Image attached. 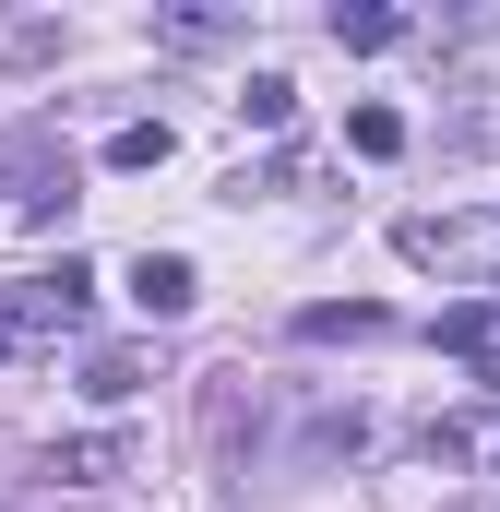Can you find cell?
<instances>
[{
  "label": "cell",
  "mask_w": 500,
  "mask_h": 512,
  "mask_svg": "<svg viewBox=\"0 0 500 512\" xmlns=\"http://www.w3.org/2000/svg\"><path fill=\"white\" fill-rule=\"evenodd\" d=\"M84 310H96V274L60 251L48 274H24V286H0V370L12 358H48L60 334H84Z\"/></svg>",
  "instance_id": "1"
},
{
  "label": "cell",
  "mask_w": 500,
  "mask_h": 512,
  "mask_svg": "<svg viewBox=\"0 0 500 512\" xmlns=\"http://www.w3.org/2000/svg\"><path fill=\"white\" fill-rule=\"evenodd\" d=\"M48 477H60V489H108V477H131V441L120 429H72V441L48 453Z\"/></svg>",
  "instance_id": "2"
},
{
  "label": "cell",
  "mask_w": 500,
  "mask_h": 512,
  "mask_svg": "<svg viewBox=\"0 0 500 512\" xmlns=\"http://www.w3.org/2000/svg\"><path fill=\"white\" fill-rule=\"evenodd\" d=\"M393 251H405V262H489L500 227H441V215H405V227H393Z\"/></svg>",
  "instance_id": "3"
},
{
  "label": "cell",
  "mask_w": 500,
  "mask_h": 512,
  "mask_svg": "<svg viewBox=\"0 0 500 512\" xmlns=\"http://www.w3.org/2000/svg\"><path fill=\"white\" fill-rule=\"evenodd\" d=\"M370 334H393L381 298H322V310H298V346H370Z\"/></svg>",
  "instance_id": "4"
},
{
  "label": "cell",
  "mask_w": 500,
  "mask_h": 512,
  "mask_svg": "<svg viewBox=\"0 0 500 512\" xmlns=\"http://www.w3.org/2000/svg\"><path fill=\"white\" fill-rule=\"evenodd\" d=\"M131 298H143L155 322H179V310L203 298V274H191V262H179V251H143V262H131Z\"/></svg>",
  "instance_id": "5"
},
{
  "label": "cell",
  "mask_w": 500,
  "mask_h": 512,
  "mask_svg": "<svg viewBox=\"0 0 500 512\" xmlns=\"http://www.w3.org/2000/svg\"><path fill=\"white\" fill-rule=\"evenodd\" d=\"M143 382H155V358H143V346H96V358H84V393H96V405H131Z\"/></svg>",
  "instance_id": "6"
},
{
  "label": "cell",
  "mask_w": 500,
  "mask_h": 512,
  "mask_svg": "<svg viewBox=\"0 0 500 512\" xmlns=\"http://www.w3.org/2000/svg\"><path fill=\"white\" fill-rule=\"evenodd\" d=\"M36 60H60V24L48 12H0V72H36Z\"/></svg>",
  "instance_id": "7"
},
{
  "label": "cell",
  "mask_w": 500,
  "mask_h": 512,
  "mask_svg": "<svg viewBox=\"0 0 500 512\" xmlns=\"http://www.w3.org/2000/svg\"><path fill=\"white\" fill-rule=\"evenodd\" d=\"M334 453H370V417L358 405H322L310 417V465H334Z\"/></svg>",
  "instance_id": "8"
},
{
  "label": "cell",
  "mask_w": 500,
  "mask_h": 512,
  "mask_svg": "<svg viewBox=\"0 0 500 512\" xmlns=\"http://www.w3.org/2000/svg\"><path fill=\"white\" fill-rule=\"evenodd\" d=\"M286 108H298V84H286V72H250L239 120H250V131H286Z\"/></svg>",
  "instance_id": "9"
},
{
  "label": "cell",
  "mask_w": 500,
  "mask_h": 512,
  "mask_svg": "<svg viewBox=\"0 0 500 512\" xmlns=\"http://www.w3.org/2000/svg\"><path fill=\"white\" fill-rule=\"evenodd\" d=\"M346 143L358 155H405V108H346Z\"/></svg>",
  "instance_id": "10"
},
{
  "label": "cell",
  "mask_w": 500,
  "mask_h": 512,
  "mask_svg": "<svg viewBox=\"0 0 500 512\" xmlns=\"http://www.w3.org/2000/svg\"><path fill=\"white\" fill-rule=\"evenodd\" d=\"M334 36H346V48H393V36H405V12H381V0H358V12H334Z\"/></svg>",
  "instance_id": "11"
},
{
  "label": "cell",
  "mask_w": 500,
  "mask_h": 512,
  "mask_svg": "<svg viewBox=\"0 0 500 512\" xmlns=\"http://www.w3.org/2000/svg\"><path fill=\"white\" fill-rule=\"evenodd\" d=\"M108 167H167V120H131V131H108Z\"/></svg>",
  "instance_id": "12"
},
{
  "label": "cell",
  "mask_w": 500,
  "mask_h": 512,
  "mask_svg": "<svg viewBox=\"0 0 500 512\" xmlns=\"http://www.w3.org/2000/svg\"><path fill=\"white\" fill-rule=\"evenodd\" d=\"M441 346H465V358H477V346H500V322H489V310H441Z\"/></svg>",
  "instance_id": "13"
}]
</instances>
